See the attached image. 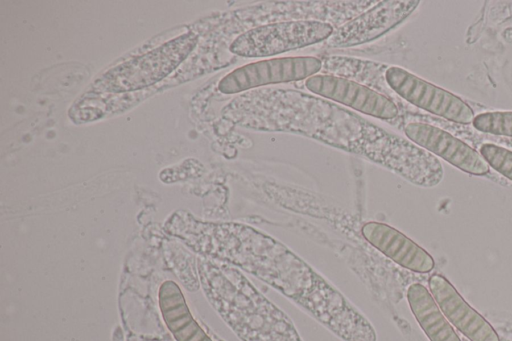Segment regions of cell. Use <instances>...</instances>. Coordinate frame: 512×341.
<instances>
[{
    "mask_svg": "<svg viewBox=\"0 0 512 341\" xmlns=\"http://www.w3.org/2000/svg\"><path fill=\"white\" fill-rule=\"evenodd\" d=\"M159 306L166 326L177 341H214L195 321L174 281L161 284Z\"/></svg>",
    "mask_w": 512,
    "mask_h": 341,
    "instance_id": "7c38bea8",
    "label": "cell"
},
{
    "mask_svg": "<svg viewBox=\"0 0 512 341\" xmlns=\"http://www.w3.org/2000/svg\"><path fill=\"white\" fill-rule=\"evenodd\" d=\"M306 88L320 96L344 104L366 115L384 120L397 117L396 104L373 89L333 75H313L306 79Z\"/></svg>",
    "mask_w": 512,
    "mask_h": 341,
    "instance_id": "ba28073f",
    "label": "cell"
},
{
    "mask_svg": "<svg viewBox=\"0 0 512 341\" xmlns=\"http://www.w3.org/2000/svg\"><path fill=\"white\" fill-rule=\"evenodd\" d=\"M361 234L373 247L406 269L428 273L435 266L425 249L390 225L370 221L362 226Z\"/></svg>",
    "mask_w": 512,
    "mask_h": 341,
    "instance_id": "8fae6325",
    "label": "cell"
},
{
    "mask_svg": "<svg viewBox=\"0 0 512 341\" xmlns=\"http://www.w3.org/2000/svg\"><path fill=\"white\" fill-rule=\"evenodd\" d=\"M404 132L413 143L463 172L482 176L490 171V166L478 151L437 126L412 122L405 126Z\"/></svg>",
    "mask_w": 512,
    "mask_h": 341,
    "instance_id": "9c48e42d",
    "label": "cell"
},
{
    "mask_svg": "<svg viewBox=\"0 0 512 341\" xmlns=\"http://www.w3.org/2000/svg\"><path fill=\"white\" fill-rule=\"evenodd\" d=\"M428 285L444 316L470 341H500L491 324L464 300L443 275L432 274Z\"/></svg>",
    "mask_w": 512,
    "mask_h": 341,
    "instance_id": "30bf717a",
    "label": "cell"
},
{
    "mask_svg": "<svg viewBox=\"0 0 512 341\" xmlns=\"http://www.w3.org/2000/svg\"><path fill=\"white\" fill-rule=\"evenodd\" d=\"M322 62L313 56L281 57L241 66L218 85L224 94L239 93L251 88L307 79L320 71Z\"/></svg>",
    "mask_w": 512,
    "mask_h": 341,
    "instance_id": "8992f818",
    "label": "cell"
},
{
    "mask_svg": "<svg viewBox=\"0 0 512 341\" xmlns=\"http://www.w3.org/2000/svg\"><path fill=\"white\" fill-rule=\"evenodd\" d=\"M197 39L182 35L142 56L107 71L96 81L98 89L124 92L150 86L173 71L193 49Z\"/></svg>",
    "mask_w": 512,
    "mask_h": 341,
    "instance_id": "3957f363",
    "label": "cell"
},
{
    "mask_svg": "<svg viewBox=\"0 0 512 341\" xmlns=\"http://www.w3.org/2000/svg\"><path fill=\"white\" fill-rule=\"evenodd\" d=\"M479 153L490 167L512 181V150L493 143H484Z\"/></svg>",
    "mask_w": 512,
    "mask_h": 341,
    "instance_id": "9a60e30c",
    "label": "cell"
},
{
    "mask_svg": "<svg viewBox=\"0 0 512 341\" xmlns=\"http://www.w3.org/2000/svg\"><path fill=\"white\" fill-rule=\"evenodd\" d=\"M333 32L331 24L316 20L270 23L239 35L230 51L243 57H268L327 40Z\"/></svg>",
    "mask_w": 512,
    "mask_h": 341,
    "instance_id": "277c9868",
    "label": "cell"
},
{
    "mask_svg": "<svg viewBox=\"0 0 512 341\" xmlns=\"http://www.w3.org/2000/svg\"><path fill=\"white\" fill-rule=\"evenodd\" d=\"M419 3L415 0L381 1L334 30L327 44L334 48H344L370 42L402 23Z\"/></svg>",
    "mask_w": 512,
    "mask_h": 341,
    "instance_id": "52a82bcc",
    "label": "cell"
},
{
    "mask_svg": "<svg viewBox=\"0 0 512 341\" xmlns=\"http://www.w3.org/2000/svg\"><path fill=\"white\" fill-rule=\"evenodd\" d=\"M389 87L412 105L459 124H471L474 111L462 98L398 66L385 72Z\"/></svg>",
    "mask_w": 512,
    "mask_h": 341,
    "instance_id": "5b68a950",
    "label": "cell"
},
{
    "mask_svg": "<svg viewBox=\"0 0 512 341\" xmlns=\"http://www.w3.org/2000/svg\"><path fill=\"white\" fill-rule=\"evenodd\" d=\"M197 249L270 285L343 341H376L369 320L290 248L240 223L200 224Z\"/></svg>",
    "mask_w": 512,
    "mask_h": 341,
    "instance_id": "6da1fadb",
    "label": "cell"
},
{
    "mask_svg": "<svg viewBox=\"0 0 512 341\" xmlns=\"http://www.w3.org/2000/svg\"><path fill=\"white\" fill-rule=\"evenodd\" d=\"M407 300L418 324L430 341H461L430 291L422 284H411Z\"/></svg>",
    "mask_w": 512,
    "mask_h": 341,
    "instance_id": "4fadbf2b",
    "label": "cell"
},
{
    "mask_svg": "<svg viewBox=\"0 0 512 341\" xmlns=\"http://www.w3.org/2000/svg\"><path fill=\"white\" fill-rule=\"evenodd\" d=\"M207 299L241 341H303L291 319L227 263L199 260Z\"/></svg>",
    "mask_w": 512,
    "mask_h": 341,
    "instance_id": "7a4b0ae2",
    "label": "cell"
},
{
    "mask_svg": "<svg viewBox=\"0 0 512 341\" xmlns=\"http://www.w3.org/2000/svg\"><path fill=\"white\" fill-rule=\"evenodd\" d=\"M472 125L483 133L512 137V111L480 113L475 116Z\"/></svg>",
    "mask_w": 512,
    "mask_h": 341,
    "instance_id": "5bb4252c",
    "label": "cell"
},
{
    "mask_svg": "<svg viewBox=\"0 0 512 341\" xmlns=\"http://www.w3.org/2000/svg\"><path fill=\"white\" fill-rule=\"evenodd\" d=\"M502 37L510 44H512V28H507L502 32Z\"/></svg>",
    "mask_w": 512,
    "mask_h": 341,
    "instance_id": "2e32d148",
    "label": "cell"
}]
</instances>
